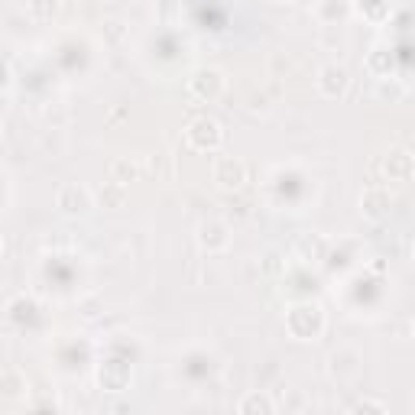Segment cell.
Returning <instances> with one entry per match:
<instances>
[{
  "mask_svg": "<svg viewBox=\"0 0 415 415\" xmlns=\"http://www.w3.org/2000/svg\"><path fill=\"white\" fill-rule=\"evenodd\" d=\"M23 390H26V383L16 370H7V373L0 377V392H4V396H20Z\"/></svg>",
  "mask_w": 415,
  "mask_h": 415,
  "instance_id": "9",
  "label": "cell"
},
{
  "mask_svg": "<svg viewBox=\"0 0 415 415\" xmlns=\"http://www.w3.org/2000/svg\"><path fill=\"white\" fill-rule=\"evenodd\" d=\"M322 328H324V315L318 305H299L289 312V331H292V338L312 341L322 334Z\"/></svg>",
  "mask_w": 415,
  "mask_h": 415,
  "instance_id": "1",
  "label": "cell"
},
{
  "mask_svg": "<svg viewBox=\"0 0 415 415\" xmlns=\"http://www.w3.org/2000/svg\"><path fill=\"white\" fill-rule=\"evenodd\" d=\"M201 244H205L208 250H221V246H227V231H224V224H205V227H201Z\"/></svg>",
  "mask_w": 415,
  "mask_h": 415,
  "instance_id": "7",
  "label": "cell"
},
{
  "mask_svg": "<svg viewBox=\"0 0 415 415\" xmlns=\"http://www.w3.org/2000/svg\"><path fill=\"white\" fill-rule=\"evenodd\" d=\"M215 182L224 185V188H237V185L244 182V162H237V159H217Z\"/></svg>",
  "mask_w": 415,
  "mask_h": 415,
  "instance_id": "4",
  "label": "cell"
},
{
  "mask_svg": "<svg viewBox=\"0 0 415 415\" xmlns=\"http://www.w3.org/2000/svg\"><path fill=\"white\" fill-rule=\"evenodd\" d=\"M59 208L65 211V215H81V211H88V208H91V195H88V188L65 185V188L59 192Z\"/></svg>",
  "mask_w": 415,
  "mask_h": 415,
  "instance_id": "3",
  "label": "cell"
},
{
  "mask_svg": "<svg viewBox=\"0 0 415 415\" xmlns=\"http://www.w3.org/2000/svg\"><path fill=\"white\" fill-rule=\"evenodd\" d=\"M192 91L201 94V98H215V94L221 91V75H217V72H201L192 81Z\"/></svg>",
  "mask_w": 415,
  "mask_h": 415,
  "instance_id": "6",
  "label": "cell"
},
{
  "mask_svg": "<svg viewBox=\"0 0 415 415\" xmlns=\"http://www.w3.org/2000/svg\"><path fill=\"white\" fill-rule=\"evenodd\" d=\"M318 85H322V91L328 94V98H338L347 88V72L338 69V65H331V69L322 72V81H318Z\"/></svg>",
  "mask_w": 415,
  "mask_h": 415,
  "instance_id": "5",
  "label": "cell"
},
{
  "mask_svg": "<svg viewBox=\"0 0 415 415\" xmlns=\"http://www.w3.org/2000/svg\"><path fill=\"white\" fill-rule=\"evenodd\" d=\"M240 412H276V402L269 399V396H263V392H250L244 402H240Z\"/></svg>",
  "mask_w": 415,
  "mask_h": 415,
  "instance_id": "8",
  "label": "cell"
},
{
  "mask_svg": "<svg viewBox=\"0 0 415 415\" xmlns=\"http://www.w3.org/2000/svg\"><path fill=\"white\" fill-rule=\"evenodd\" d=\"M354 409H357V412H363V409H377V412H383L386 406H383V402H357Z\"/></svg>",
  "mask_w": 415,
  "mask_h": 415,
  "instance_id": "10",
  "label": "cell"
},
{
  "mask_svg": "<svg viewBox=\"0 0 415 415\" xmlns=\"http://www.w3.org/2000/svg\"><path fill=\"white\" fill-rule=\"evenodd\" d=\"M188 143L198 149H215L217 143H221V127H217L215 120L201 117V120L192 123V130H188Z\"/></svg>",
  "mask_w": 415,
  "mask_h": 415,
  "instance_id": "2",
  "label": "cell"
}]
</instances>
